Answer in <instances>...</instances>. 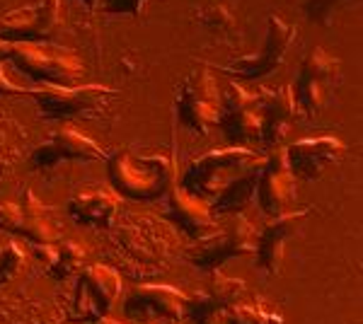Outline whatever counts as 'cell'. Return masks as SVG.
I'll use <instances>...</instances> for the list:
<instances>
[{
  "label": "cell",
  "mask_w": 363,
  "mask_h": 324,
  "mask_svg": "<svg viewBox=\"0 0 363 324\" xmlns=\"http://www.w3.org/2000/svg\"><path fill=\"white\" fill-rule=\"evenodd\" d=\"M264 155L247 145H228L194 157L186 164L179 186L211 206L216 218L245 213L255 201Z\"/></svg>",
  "instance_id": "1"
},
{
  "label": "cell",
  "mask_w": 363,
  "mask_h": 324,
  "mask_svg": "<svg viewBox=\"0 0 363 324\" xmlns=\"http://www.w3.org/2000/svg\"><path fill=\"white\" fill-rule=\"evenodd\" d=\"M85 75V61L73 49L51 41H0V95L27 97L39 87H73Z\"/></svg>",
  "instance_id": "2"
},
{
  "label": "cell",
  "mask_w": 363,
  "mask_h": 324,
  "mask_svg": "<svg viewBox=\"0 0 363 324\" xmlns=\"http://www.w3.org/2000/svg\"><path fill=\"white\" fill-rule=\"evenodd\" d=\"M107 179L119 196L155 201L177 184V167L167 150L133 143L107 157Z\"/></svg>",
  "instance_id": "3"
},
{
  "label": "cell",
  "mask_w": 363,
  "mask_h": 324,
  "mask_svg": "<svg viewBox=\"0 0 363 324\" xmlns=\"http://www.w3.org/2000/svg\"><path fill=\"white\" fill-rule=\"evenodd\" d=\"M37 104V114L46 121L99 119L116 107L121 92L116 87L87 82L73 87H39L27 95Z\"/></svg>",
  "instance_id": "4"
},
{
  "label": "cell",
  "mask_w": 363,
  "mask_h": 324,
  "mask_svg": "<svg viewBox=\"0 0 363 324\" xmlns=\"http://www.w3.org/2000/svg\"><path fill=\"white\" fill-rule=\"evenodd\" d=\"M339 85H342V61L337 56H332L330 51H325L322 46H315L303 58L296 82L291 85L298 119H315V116H320L322 111L330 107Z\"/></svg>",
  "instance_id": "5"
},
{
  "label": "cell",
  "mask_w": 363,
  "mask_h": 324,
  "mask_svg": "<svg viewBox=\"0 0 363 324\" xmlns=\"http://www.w3.org/2000/svg\"><path fill=\"white\" fill-rule=\"evenodd\" d=\"M220 104H223V90L206 63L182 78L174 95V111L177 121L191 133L206 135L213 131L220 119Z\"/></svg>",
  "instance_id": "6"
},
{
  "label": "cell",
  "mask_w": 363,
  "mask_h": 324,
  "mask_svg": "<svg viewBox=\"0 0 363 324\" xmlns=\"http://www.w3.org/2000/svg\"><path fill=\"white\" fill-rule=\"evenodd\" d=\"M174 233L153 216H131L114 233V245L128 264H140V274H150L167 264Z\"/></svg>",
  "instance_id": "7"
},
{
  "label": "cell",
  "mask_w": 363,
  "mask_h": 324,
  "mask_svg": "<svg viewBox=\"0 0 363 324\" xmlns=\"http://www.w3.org/2000/svg\"><path fill=\"white\" fill-rule=\"evenodd\" d=\"M257 230L245 218V213L225 216V223H218V228L206 238L196 240L186 250V259L201 271L223 269L233 259H242L255 255Z\"/></svg>",
  "instance_id": "8"
},
{
  "label": "cell",
  "mask_w": 363,
  "mask_h": 324,
  "mask_svg": "<svg viewBox=\"0 0 363 324\" xmlns=\"http://www.w3.org/2000/svg\"><path fill=\"white\" fill-rule=\"evenodd\" d=\"M296 39H298V27L286 22L281 15L272 13L267 17V32L259 49L252 51V54L240 56L235 61L225 63V66H218V70L238 80H262L284 66L286 56H289Z\"/></svg>",
  "instance_id": "9"
},
{
  "label": "cell",
  "mask_w": 363,
  "mask_h": 324,
  "mask_svg": "<svg viewBox=\"0 0 363 324\" xmlns=\"http://www.w3.org/2000/svg\"><path fill=\"white\" fill-rule=\"evenodd\" d=\"M75 293L70 305V320L92 322L107 317L121 298V274L109 264H90L75 276Z\"/></svg>",
  "instance_id": "10"
},
{
  "label": "cell",
  "mask_w": 363,
  "mask_h": 324,
  "mask_svg": "<svg viewBox=\"0 0 363 324\" xmlns=\"http://www.w3.org/2000/svg\"><path fill=\"white\" fill-rule=\"evenodd\" d=\"M0 228L29 240L34 247L51 245L61 238L54 208H49L32 189L22 191L20 201H0Z\"/></svg>",
  "instance_id": "11"
},
{
  "label": "cell",
  "mask_w": 363,
  "mask_h": 324,
  "mask_svg": "<svg viewBox=\"0 0 363 324\" xmlns=\"http://www.w3.org/2000/svg\"><path fill=\"white\" fill-rule=\"evenodd\" d=\"M61 25V0H25L0 15V41H49Z\"/></svg>",
  "instance_id": "12"
},
{
  "label": "cell",
  "mask_w": 363,
  "mask_h": 324,
  "mask_svg": "<svg viewBox=\"0 0 363 324\" xmlns=\"http://www.w3.org/2000/svg\"><path fill=\"white\" fill-rule=\"evenodd\" d=\"M107 150L92 140L90 135H85L78 128H56L51 131L37 148L32 150L29 155V164L32 169H54L58 164L63 162H99V160H107Z\"/></svg>",
  "instance_id": "13"
},
{
  "label": "cell",
  "mask_w": 363,
  "mask_h": 324,
  "mask_svg": "<svg viewBox=\"0 0 363 324\" xmlns=\"http://www.w3.org/2000/svg\"><path fill=\"white\" fill-rule=\"evenodd\" d=\"M218 126L233 145L259 143L262 131V90L247 92L238 82H228L223 90Z\"/></svg>",
  "instance_id": "14"
},
{
  "label": "cell",
  "mask_w": 363,
  "mask_h": 324,
  "mask_svg": "<svg viewBox=\"0 0 363 324\" xmlns=\"http://www.w3.org/2000/svg\"><path fill=\"white\" fill-rule=\"evenodd\" d=\"M245 279L225 274L223 269L208 271V281L184 300V317L191 324H216L223 312L245 296Z\"/></svg>",
  "instance_id": "15"
},
{
  "label": "cell",
  "mask_w": 363,
  "mask_h": 324,
  "mask_svg": "<svg viewBox=\"0 0 363 324\" xmlns=\"http://www.w3.org/2000/svg\"><path fill=\"white\" fill-rule=\"evenodd\" d=\"M255 199L267 218H277L296 211L298 179L291 172L289 162H286L284 148H274L269 150V155H264Z\"/></svg>",
  "instance_id": "16"
},
{
  "label": "cell",
  "mask_w": 363,
  "mask_h": 324,
  "mask_svg": "<svg viewBox=\"0 0 363 324\" xmlns=\"http://www.w3.org/2000/svg\"><path fill=\"white\" fill-rule=\"evenodd\" d=\"M186 293L167 284H136L124 298V317L131 322H182Z\"/></svg>",
  "instance_id": "17"
},
{
  "label": "cell",
  "mask_w": 363,
  "mask_h": 324,
  "mask_svg": "<svg viewBox=\"0 0 363 324\" xmlns=\"http://www.w3.org/2000/svg\"><path fill=\"white\" fill-rule=\"evenodd\" d=\"M284 155L298 181H318L327 169L342 162V157L347 155V143L335 135L301 138L284 145Z\"/></svg>",
  "instance_id": "18"
},
{
  "label": "cell",
  "mask_w": 363,
  "mask_h": 324,
  "mask_svg": "<svg viewBox=\"0 0 363 324\" xmlns=\"http://www.w3.org/2000/svg\"><path fill=\"white\" fill-rule=\"evenodd\" d=\"M313 216V208H303V211H291V213L269 218V223L257 233V242H255V264L262 274L267 276H277L281 271L286 255V245L294 235L306 225V220Z\"/></svg>",
  "instance_id": "19"
},
{
  "label": "cell",
  "mask_w": 363,
  "mask_h": 324,
  "mask_svg": "<svg viewBox=\"0 0 363 324\" xmlns=\"http://www.w3.org/2000/svg\"><path fill=\"white\" fill-rule=\"evenodd\" d=\"M165 199H167L165 218L169 223H174L194 242L206 238V235H211L218 228V218L211 213V206L206 201H201L199 196H194V194H189L184 186L174 184L165 194Z\"/></svg>",
  "instance_id": "20"
},
{
  "label": "cell",
  "mask_w": 363,
  "mask_h": 324,
  "mask_svg": "<svg viewBox=\"0 0 363 324\" xmlns=\"http://www.w3.org/2000/svg\"><path fill=\"white\" fill-rule=\"evenodd\" d=\"M298 119V109L294 102L291 85H281L279 90H264L262 87V131L259 143L269 150L284 148L291 128Z\"/></svg>",
  "instance_id": "21"
},
{
  "label": "cell",
  "mask_w": 363,
  "mask_h": 324,
  "mask_svg": "<svg viewBox=\"0 0 363 324\" xmlns=\"http://www.w3.org/2000/svg\"><path fill=\"white\" fill-rule=\"evenodd\" d=\"M119 211V194L112 186H85L68 201V216L87 228H114Z\"/></svg>",
  "instance_id": "22"
},
{
  "label": "cell",
  "mask_w": 363,
  "mask_h": 324,
  "mask_svg": "<svg viewBox=\"0 0 363 324\" xmlns=\"http://www.w3.org/2000/svg\"><path fill=\"white\" fill-rule=\"evenodd\" d=\"M37 257L44 267V274L54 281H68L85 269L87 250L75 240L58 238L51 245H39Z\"/></svg>",
  "instance_id": "23"
},
{
  "label": "cell",
  "mask_w": 363,
  "mask_h": 324,
  "mask_svg": "<svg viewBox=\"0 0 363 324\" xmlns=\"http://www.w3.org/2000/svg\"><path fill=\"white\" fill-rule=\"evenodd\" d=\"M27 131L20 126L15 116L0 109V181H5L17 169V164L25 157Z\"/></svg>",
  "instance_id": "24"
},
{
  "label": "cell",
  "mask_w": 363,
  "mask_h": 324,
  "mask_svg": "<svg viewBox=\"0 0 363 324\" xmlns=\"http://www.w3.org/2000/svg\"><path fill=\"white\" fill-rule=\"evenodd\" d=\"M228 324H284V315L267 303H238L223 312Z\"/></svg>",
  "instance_id": "25"
},
{
  "label": "cell",
  "mask_w": 363,
  "mask_h": 324,
  "mask_svg": "<svg viewBox=\"0 0 363 324\" xmlns=\"http://www.w3.org/2000/svg\"><path fill=\"white\" fill-rule=\"evenodd\" d=\"M194 20L201 22L208 32L218 34V37H235L238 34V20L233 10L223 3H208L194 10Z\"/></svg>",
  "instance_id": "26"
},
{
  "label": "cell",
  "mask_w": 363,
  "mask_h": 324,
  "mask_svg": "<svg viewBox=\"0 0 363 324\" xmlns=\"http://www.w3.org/2000/svg\"><path fill=\"white\" fill-rule=\"evenodd\" d=\"M27 264V252L17 240L0 238V288L13 284Z\"/></svg>",
  "instance_id": "27"
},
{
  "label": "cell",
  "mask_w": 363,
  "mask_h": 324,
  "mask_svg": "<svg viewBox=\"0 0 363 324\" xmlns=\"http://www.w3.org/2000/svg\"><path fill=\"white\" fill-rule=\"evenodd\" d=\"M361 0H306L303 3V13L310 22L315 25H322V27H330L332 22L337 20L339 13L349 8H356Z\"/></svg>",
  "instance_id": "28"
},
{
  "label": "cell",
  "mask_w": 363,
  "mask_h": 324,
  "mask_svg": "<svg viewBox=\"0 0 363 324\" xmlns=\"http://www.w3.org/2000/svg\"><path fill=\"white\" fill-rule=\"evenodd\" d=\"M150 0H102V10L107 15H143Z\"/></svg>",
  "instance_id": "29"
},
{
  "label": "cell",
  "mask_w": 363,
  "mask_h": 324,
  "mask_svg": "<svg viewBox=\"0 0 363 324\" xmlns=\"http://www.w3.org/2000/svg\"><path fill=\"white\" fill-rule=\"evenodd\" d=\"M95 324H160V322H131V320H128V322H124V320H116V317H102V320H97Z\"/></svg>",
  "instance_id": "30"
},
{
  "label": "cell",
  "mask_w": 363,
  "mask_h": 324,
  "mask_svg": "<svg viewBox=\"0 0 363 324\" xmlns=\"http://www.w3.org/2000/svg\"><path fill=\"white\" fill-rule=\"evenodd\" d=\"M80 3H85V5H87V10H97L102 0H80Z\"/></svg>",
  "instance_id": "31"
},
{
  "label": "cell",
  "mask_w": 363,
  "mask_h": 324,
  "mask_svg": "<svg viewBox=\"0 0 363 324\" xmlns=\"http://www.w3.org/2000/svg\"><path fill=\"white\" fill-rule=\"evenodd\" d=\"M172 324H174V322H172Z\"/></svg>",
  "instance_id": "32"
}]
</instances>
